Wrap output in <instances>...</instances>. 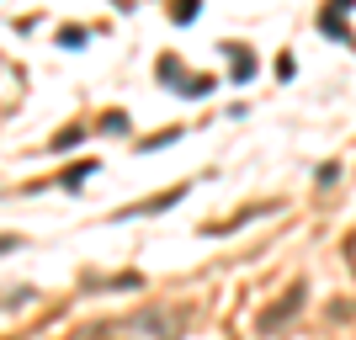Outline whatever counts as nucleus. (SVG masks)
<instances>
[{"label":"nucleus","instance_id":"f257e3e1","mask_svg":"<svg viewBox=\"0 0 356 340\" xmlns=\"http://www.w3.org/2000/svg\"><path fill=\"white\" fill-rule=\"evenodd\" d=\"M181 330H186V309H165V303H149L122 319V335L134 340H181Z\"/></svg>","mask_w":356,"mask_h":340},{"label":"nucleus","instance_id":"f03ea898","mask_svg":"<svg viewBox=\"0 0 356 340\" xmlns=\"http://www.w3.org/2000/svg\"><path fill=\"white\" fill-rule=\"evenodd\" d=\"M298 309H303V287H293V293L277 298V303H271V309L255 319V330H261V335H277V330H282V319H293Z\"/></svg>","mask_w":356,"mask_h":340},{"label":"nucleus","instance_id":"7ed1b4c3","mask_svg":"<svg viewBox=\"0 0 356 340\" xmlns=\"http://www.w3.org/2000/svg\"><path fill=\"white\" fill-rule=\"evenodd\" d=\"M176 202H181V186H176V192H165V197H154V202L128 207V218H144V213H160V207H176Z\"/></svg>","mask_w":356,"mask_h":340},{"label":"nucleus","instance_id":"20e7f679","mask_svg":"<svg viewBox=\"0 0 356 340\" xmlns=\"http://www.w3.org/2000/svg\"><path fill=\"white\" fill-rule=\"evenodd\" d=\"M213 86H218L213 74H186V86H181V96H208Z\"/></svg>","mask_w":356,"mask_h":340},{"label":"nucleus","instance_id":"39448f33","mask_svg":"<svg viewBox=\"0 0 356 340\" xmlns=\"http://www.w3.org/2000/svg\"><path fill=\"white\" fill-rule=\"evenodd\" d=\"M86 38H90L86 27H64V32H59V43H64V48H86Z\"/></svg>","mask_w":356,"mask_h":340},{"label":"nucleus","instance_id":"423d86ee","mask_svg":"<svg viewBox=\"0 0 356 340\" xmlns=\"http://www.w3.org/2000/svg\"><path fill=\"white\" fill-rule=\"evenodd\" d=\"M170 16H176V22H192V16H197V0H176V11H170Z\"/></svg>","mask_w":356,"mask_h":340},{"label":"nucleus","instance_id":"0eeeda50","mask_svg":"<svg viewBox=\"0 0 356 340\" xmlns=\"http://www.w3.org/2000/svg\"><path fill=\"white\" fill-rule=\"evenodd\" d=\"M122 128H128V118H122V112H112V118L102 122V133H122Z\"/></svg>","mask_w":356,"mask_h":340},{"label":"nucleus","instance_id":"6e6552de","mask_svg":"<svg viewBox=\"0 0 356 340\" xmlns=\"http://www.w3.org/2000/svg\"><path fill=\"white\" fill-rule=\"evenodd\" d=\"M16 245H22L16 234H0V250H16Z\"/></svg>","mask_w":356,"mask_h":340}]
</instances>
